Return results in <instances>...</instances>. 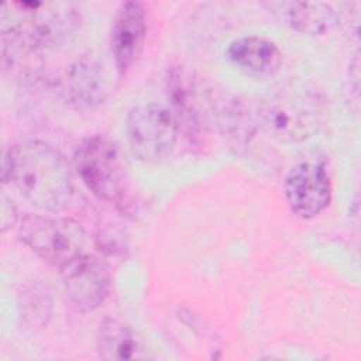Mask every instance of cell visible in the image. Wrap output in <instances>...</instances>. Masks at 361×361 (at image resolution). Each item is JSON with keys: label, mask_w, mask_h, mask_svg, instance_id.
Here are the masks:
<instances>
[{"label": "cell", "mask_w": 361, "mask_h": 361, "mask_svg": "<svg viewBox=\"0 0 361 361\" xmlns=\"http://www.w3.org/2000/svg\"><path fill=\"white\" fill-rule=\"evenodd\" d=\"M227 58L243 72L252 76H271L282 63L278 45L261 35H244L228 44Z\"/></svg>", "instance_id": "7c38bea8"}, {"label": "cell", "mask_w": 361, "mask_h": 361, "mask_svg": "<svg viewBox=\"0 0 361 361\" xmlns=\"http://www.w3.org/2000/svg\"><path fill=\"white\" fill-rule=\"evenodd\" d=\"M61 276L69 300L82 312L99 307L111 288L106 264L83 252L61 267Z\"/></svg>", "instance_id": "ba28073f"}, {"label": "cell", "mask_w": 361, "mask_h": 361, "mask_svg": "<svg viewBox=\"0 0 361 361\" xmlns=\"http://www.w3.org/2000/svg\"><path fill=\"white\" fill-rule=\"evenodd\" d=\"M179 127L169 109L149 103L130 110L126 134L131 152L144 162H161L176 144Z\"/></svg>", "instance_id": "8992f818"}, {"label": "cell", "mask_w": 361, "mask_h": 361, "mask_svg": "<svg viewBox=\"0 0 361 361\" xmlns=\"http://www.w3.org/2000/svg\"><path fill=\"white\" fill-rule=\"evenodd\" d=\"M62 93L78 110L99 107L107 94V80L103 65L90 54L72 62L62 76Z\"/></svg>", "instance_id": "8fae6325"}, {"label": "cell", "mask_w": 361, "mask_h": 361, "mask_svg": "<svg viewBox=\"0 0 361 361\" xmlns=\"http://www.w3.org/2000/svg\"><path fill=\"white\" fill-rule=\"evenodd\" d=\"M145 37L147 14L144 4L140 1L121 3L111 25V51L120 73H126L138 61Z\"/></svg>", "instance_id": "9c48e42d"}, {"label": "cell", "mask_w": 361, "mask_h": 361, "mask_svg": "<svg viewBox=\"0 0 361 361\" xmlns=\"http://www.w3.org/2000/svg\"><path fill=\"white\" fill-rule=\"evenodd\" d=\"M1 178L11 180L34 206L62 212L75 199V182L65 157L38 140L16 142L4 154Z\"/></svg>", "instance_id": "6da1fadb"}, {"label": "cell", "mask_w": 361, "mask_h": 361, "mask_svg": "<svg viewBox=\"0 0 361 361\" xmlns=\"http://www.w3.org/2000/svg\"><path fill=\"white\" fill-rule=\"evenodd\" d=\"M259 126L279 141H302L314 134L326 117L322 92L306 82H288L258 106Z\"/></svg>", "instance_id": "7a4b0ae2"}, {"label": "cell", "mask_w": 361, "mask_h": 361, "mask_svg": "<svg viewBox=\"0 0 361 361\" xmlns=\"http://www.w3.org/2000/svg\"><path fill=\"white\" fill-rule=\"evenodd\" d=\"M142 340L127 324L117 319H104L97 331L99 355L110 361L145 358L147 351Z\"/></svg>", "instance_id": "5bb4252c"}, {"label": "cell", "mask_w": 361, "mask_h": 361, "mask_svg": "<svg viewBox=\"0 0 361 361\" xmlns=\"http://www.w3.org/2000/svg\"><path fill=\"white\" fill-rule=\"evenodd\" d=\"M1 7V34L13 35L41 54L68 45L79 30L80 16L71 3L14 1Z\"/></svg>", "instance_id": "3957f363"}, {"label": "cell", "mask_w": 361, "mask_h": 361, "mask_svg": "<svg viewBox=\"0 0 361 361\" xmlns=\"http://www.w3.org/2000/svg\"><path fill=\"white\" fill-rule=\"evenodd\" d=\"M75 166L86 188L120 210L130 207V176L120 147L104 135H92L75 149Z\"/></svg>", "instance_id": "277c9868"}, {"label": "cell", "mask_w": 361, "mask_h": 361, "mask_svg": "<svg viewBox=\"0 0 361 361\" xmlns=\"http://www.w3.org/2000/svg\"><path fill=\"white\" fill-rule=\"evenodd\" d=\"M290 210L302 219H313L327 209L331 200V179L323 158H303L288 172L283 183Z\"/></svg>", "instance_id": "52a82bcc"}, {"label": "cell", "mask_w": 361, "mask_h": 361, "mask_svg": "<svg viewBox=\"0 0 361 361\" xmlns=\"http://www.w3.org/2000/svg\"><path fill=\"white\" fill-rule=\"evenodd\" d=\"M20 237L39 258L55 267L80 255L86 244V231L69 217L27 214L18 226Z\"/></svg>", "instance_id": "5b68a950"}, {"label": "cell", "mask_w": 361, "mask_h": 361, "mask_svg": "<svg viewBox=\"0 0 361 361\" xmlns=\"http://www.w3.org/2000/svg\"><path fill=\"white\" fill-rule=\"evenodd\" d=\"M17 220V212L13 202L3 193L1 195V230L6 231L7 228L13 227Z\"/></svg>", "instance_id": "2e32d148"}, {"label": "cell", "mask_w": 361, "mask_h": 361, "mask_svg": "<svg viewBox=\"0 0 361 361\" xmlns=\"http://www.w3.org/2000/svg\"><path fill=\"white\" fill-rule=\"evenodd\" d=\"M196 79L182 68H172L166 78V92L179 131L186 137L197 138L206 126L203 113V93Z\"/></svg>", "instance_id": "30bf717a"}, {"label": "cell", "mask_w": 361, "mask_h": 361, "mask_svg": "<svg viewBox=\"0 0 361 361\" xmlns=\"http://www.w3.org/2000/svg\"><path fill=\"white\" fill-rule=\"evenodd\" d=\"M272 7H278L281 17L288 25L296 31L322 35L330 32L340 21V11L334 4L324 1H289L274 3Z\"/></svg>", "instance_id": "4fadbf2b"}, {"label": "cell", "mask_w": 361, "mask_h": 361, "mask_svg": "<svg viewBox=\"0 0 361 361\" xmlns=\"http://www.w3.org/2000/svg\"><path fill=\"white\" fill-rule=\"evenodd\" d=\"M21 314L30 326H42L51 316V299L39 285L30 286L21 295Z\"/></svg>", "instance_id": "9a60e30c"}]
</instances>
